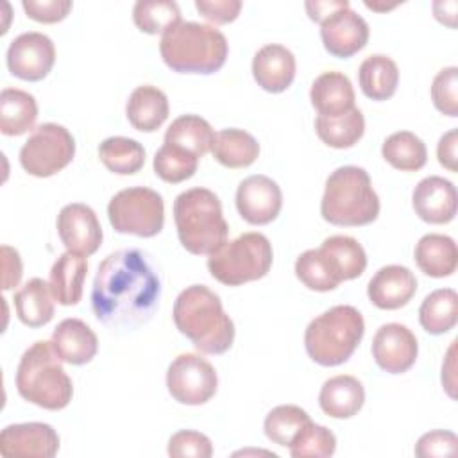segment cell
<instances>
[{"mask_svg":"<svg viewBox=\"0 0 458 458\" xmlns=\"http://www.w3.org/2000/svg\"><path fill=\"white\" fill-rule=\"evenodd\" d=\"M159 295L161 283L147 256L138 249H120L98 265L91 308L102 324L132 329L154 315Z\"/></svg>","mask_w":458,"mask_h":458,"instance_id":"6da1fadb","label":"cell"},{"mask_svg":"<svg viewBox=\"0 0 458 458\" xmlns=\"http://www.w3.org/2000/svg\"><path fill=\"white\" fill-rule=\"evenodd\" d=\"M174 322L181 335L206 354H224L234 342V324L220 297L204 284L184 288L174 302Z\"/></svg>","mask_w":458,"mask_h":458,"instance_id":"7a4b0ae2","label":"cell"},{"mask_svg":"<svg viewBox=\"0 0 458 458\" xmlns=\"http://www.w3.org/2000/svg\"><path fill=\"white\" fill-rule=\"evenodd\" d=\"M159 52L168 68L179 73L209 75L227 59V39L213 25L179 21L159 41Z\"/></svg>","mask_w":458,"mask_h":458,"instance_id":"3957f363","label":"cell"},{"mask_svg":"<svg viewBox=\"0 0 458 458\" xmlns=\"http://www.w3.org/2000/svg\"><path fill=\"white\" fill-rule=\"evenodd\" d=\"M61 361L52 342H34L21 354L16 369L18 394L45 410L66 408L73 395V385Z\"/></svg>","mask_w":458,"mask_h":458,"instance_id":"277c9868","label":"cell"},{"mask_svg":"<svg viewBox=\"0 0 458 458\" xmlns=\"http://www.w3.org/2000/svg\"><path fill=\"white\" fill-rule=\"evenodd\" d=\"M181 245L191 254H213L227 242V222L218 197L208 188H190L174 200Z\"/></svg>","mask_w":458,"mask_h":458,"instance_id":"5b68a950","label":"cell"},{"mask_svg":"<svg viewBox=\"0 0 458 458\" xmlns=\"http://www.w3.org/2000/svg\"><path fill=\"white\" fill-rule=\"evenodd\" d=\"M320 215L333 225L358 227L374 222L379 215V197L367 170L340 166L326 181Z\"/></svg>","mask_w":458,"mask_h":458,"instance_id":"8992f818","label":"cell"},{"mask_svg":"<svg viewBox=\"0 0 458 458\" xmlns=\"http://www.w3.org/2000/svg\"><path fill=\"white\" fill-rule=\"evenodd\" d=\"M365 333L361 313L349 304L333 306L315 317L304 331L308 356L322 367H336L347 361Z\"/></svg>","mask_w":458,"mask_h":458,"instance_id":"52a82bcc","label":"cell"},{"mask_svg":"<svg viewBox=\"0 0 458 458\" xmlns=\"http://www.w3.org/2000/svg\"><path fill=\"white\" fill-rule=\"evenodd\" d=\"M272 245L261 233H243L208 258L209 274L222 284L240 286L265 277L272 267Z\"/></svg>","mask_w":458,"mask_h":458,"instance_id":"ba28073f","label":"cell"},{"mask_svg":"<svg viewBox=\"0 0 458 458\" xmlns=\"http://www.w3.org/2000/svg\"><path fill=\"white\" fill-rule=\"evenodd\" d=\"M107 216L114 231L150 238L165 225V202L150 188H125L109 200Z\"/></svg>","mask_w":458,"mask_h":458,"instance_id":"9c48e42d","label":"cell"},{"mask_svg":"<svg viewBox=\"0 0 458 458\" xmlns=\"http://www.w3.org/2000/svg\"><path fill=\"white\" fill-rule=\"evenodd\" d=\"M75 140L59 123H41L20 148L21 168L34 177H50L72 163Z\"/></svg>","mask_w":458,"mask_h":458,"instance_id":"30bf717a","label":"cell"},{"mask_svg":"<svg viewBox=\"0 0 458 458\" xmlns=\"http://www.w3.org/2000/svg\"><path fill=\"white\" fill-rule=\"evenodd\" d=\"M218 386L215 367L195 352H184L174 358L166 370V388L170 395L188 406L208 403Z\"/></svg>","mask_w":458,"mask_h":458,"instance_id":"8fae6325","label":"cell"},{"mask_svg":"<svg viewBox=\"0 0 458 458\" xmlns=\"http://www.w3.org/2000/svg\"><path fill=\"white\" fill-rule=\"evenodd\" d=\"M9 72L29 82L45 79L55 63L54 41L43 32H23L7 48Z\"/></svg>","mask_w":458,"mask_h":458,"instance_id":"7c38bea8","label":"cell"},{"mask_svg":"<svg viewBox=\"0 0 458 458\" xmlns=\"http://www.w3.org/2000/svg\"><path fill=\"white\" fill-rule=\"evenodd\" d=\"M283 208V193L276 181L267 175H249L238 184L236 209L252 225H265L277 218Z\"/></svg>","mask_w":458,"mask_h":458,"instance_id":"4fadbf2b","label":"cell"},{"mask_svg":"<svg viewBox=\"0 0 458 458\" xmlns=\"http://www.w3.org/2000/svg\"><path fill=\"white\" fill-rule=\"evenodd\" d=\"M59 451V435L47 422L5 426L0 433V453L5 458H52Z\"/></svg>","mask_w":458,"mask_h":458,"instance_id":"5bb4252c","label":"cell"},{"mask_svg":"<svg viewBox=\"0 0 458 458\" xmlns=\"http://www.w3.org/2000/svg\"><path fill=\"white\" fill-rule=\"evenodd\" d=\"M57 233L70 252L91 256L102 243V227L97 213L81 202L66 204L57 215Z\"/></svg>","mask_w":458,"mask_h":458,"instance_id":"9a60e30c","label":"cell"},{"mask_svg":"<svg viewBox=\"0 0 458 458\" xmlns=\"http://www.w3.org/2000/svg\"><path fill=\"white\" fill-rule=\"evenodd\" d=\"M419 344L415 335L403 324L390 322L381 326L372 340V356L379 369L388 374L410 370L417 360Z\"/></svg>","mask_w":458,"mask_h":458,"instance_id":"2e32d148","label":"cell"},{"mask_svg":"<svg viewBox=\"0 0 458 458\" xmlns=\"http://www.w3.org/2000/svg\"><path fill=\"white\" fill-rule=\"evenodd\" d=\"M320 38L331 55L345 59L367 45L369 25L351 5L342 7L320 23Z\"/></svg>","mask_w":458,"mask_h":458,"instance_id":"e0dca14e","label":"cell"},{"mask_svg":"<svg viewBox=\"0 0 458 458\" xmlns=\"http://www.w3.org/2000/svg\"><path fill=\"white\" fill-rule=\"evenodd\" d=\"M456 188L440 175L424 177L413 190L411 204L420 220L428 224H447L456 215Z\"/></svg>","mask_w":458,"mask_h":458,"instance_id":"ac0fdd59","label":"cell"},{"mask_svg":"<svg viewBox=\"0 0 458 458\" xmlns=\"http://www.w3.org/2000/svg\"><path fill=\"white\" fill-rule=\"evenodd\" d=\"M417 292L413 272L401 265L381 267L369 281L367 295L379 310H399L411 301Z\"/></svg>","mask_w":458,"mask_h":458,"instance_id":"d6986e66","label":"cell"},{"mask_svg":"<svg viewBox=\"0 0 458 458\" xmlns=\"http://www.w3.org/2000/svg\"><path fill=\"white\" fill-rule=\"evenodd\" d=\"M252 75L265 91L281 93L295 79V55L283 45H265L252 59Z\"/></svg>","mask_w":458,"mask_h":458,"instance_id":"ffe728a7","label":"cell"},{"mask_svg":"<svg viewBox=\"0 0 458 458\" xmlns=\"http://www.w3.org/2000/svg\"><path fill=\"white\" fill-rule=\"evenodd\" d=\"M52 345L59 358L70 365L91 361L98 351L95 331L81 318H64L52 333Z\"/></svg>","mask_w":458,"mask_h":458,"instance_id":"44dd1931","label":"cell"},{"mask_svg":"<svg viewBox=\"0 0 458 458\" xmlns=\"http://www.w3.org/2000/svg\"><path fill=\"white\" fill-rule=\"evenodd\" d=\"M365 403V390L363 385L347 374L333 376L324 381L318 404L322 411L333 419H351L354 417Z\"/></svg>","mask_w":458,"mask_h":458,"instance_id":"7402d4cb","label":"cell"},{"mask_svg":"<svg viewBox=\"0 0 458 458\" xmlns=\"http://www.w3.org/2000/svg\"><path fill=\"white\" fill-rule=\"evenodd\" d=\"M310 100L318 114L338 116L354 107V88L342 72H324L313 81Z\"/></svg>","mask_w":458,"mask_h":458,"instance_id":"603a6c76","label":"cell"},{"mask_svg":"<svg viewBox=\"0 0 458 458\" xmlns=\"http://www.w3.org/2000/svg\"><path fill=\"white\" fill-rule=\"evenodd\" d=\"M88 274L86 256L63 252L50 270V290L54 299L63 306H73L82 299V286Z\"/></svg>","mask_w":458,"mask_h":458,"instance_id":"cb8c5ba5","label":"cell"},{"mask_svg":"<svg viewBox=\"0 0 458 458\" xmlns=\"http://www.w3.org/2000/svg\"><path fill=\"white\" fill-rule=\"evenodd\" d=\"M168 98L166 95L150 84L138 86L125 106L129 123L141 132L157 131L168 118Z\"/></svg>","mask_w":458,"mask_h":458,"instance_id":"d4e9b609","label":"cell"},{"mask_svg":"<svg viewBox=\"0 0 458 458\" xmlns=\"http://www.w3.org/2000/svg\"><path fill=\"white\" fill-rule=\"evenodd\" d=\"M415 263L429 277H447L456 270L458 249L451 236L429 233L415 245Z\"/></svg>","mask_w":458,"mask_h":458,"instance_id":"484cf974","label":"cell"},{"mask_svg":"<svg viewBox=\"0 0 458 458\" xmlns=\"http://www.w3.org/2000/svg\"><path fill=\"white\" fill-rule=\"evenodd\" d=\"M54 301L50 284L32 277L14 293L16 315L29 327L47 326L54 318Z\"/></svg>","mask_w":458,"mask_h":458,"instance_id":"4316f807","label":"cell"},{"mask_svg":"<svg viewBox=\"0 0 458 458\" xmlns=\"http://www.w3.org/2000/svg\"><path fill=\"white\" fill-rule=\"evenodd\" d=\"M318 249L324 252L333 274L340 283L360 277L367 267V254L361 243L351 236H329Z\"/></svg>","mask_w":458,"mask_h":458,"instance_id":"83f0119b","label":"cell"},{"mask_svg":"<svg viewBox=\"0 0 458 458\" xmlns=\"http://www.w3.org/2000/svg\"><path fill=\"white\" fill-rule=\"evenodd\" d=\"M38 118L36 98L18 88H4L0 93V131L5 136L29 132Z\"/></svg>","mask_w":458,"mask_h":458,"instance_id":"f1b7e54d","label":"cell"},{"mask_svg":"<svg viewBox=\"0 0 458 458\" xmlns=\"http://www.w3.org/2000/svg\"><path fill=\"white\" fill-rule=\"evenodd\" d=\"M358 82L367 98L388 100L399 82V68L395 61L383 54H374L363 59L358 70Z\"/></svg>","mask_w":458,"mask_h":458,"instance_id":"f546056e","label":"cell"},{"mask_svg":"<svg viewBox=\"0 0 458 458\" xmlns=\"http://www.w3.org/2000/svg\"><path fill=\"white\" fill-rule=\"evenodd\" d=\"M215 159L227 168H247L259 156V143L243 129H224L215 134Z\"/></svg>","mask_w":458,"mask_h":458,"instance_id":"4dcf8cb0","label":"cell"},{"mask_svg":"<svg viewBox=\"0 0 458 458\" xmlns=\"http://www.w3.org/2000/svg\"><path fill=\"white\" fill-rule=\"evenodd\" d=\"M215 141L211 125L199 114H182L175 118L165 132V143L177 145L197 157L206 156Z\"/></svg>","mask_w":458,"mask_h":458,"instance_id":"1f68e13d","label":"cell"},{"mask_svg":"<svg viewBox=\"0 0 458 458\" xmlns=\"http://www.w3.org/2000/svg\"><path fill=\"white\" fill-rule=\"evenodd\" d=\"M317 136L333 148H349L356 145L365 132V118L358 107L338 114V116H322L315 120Z\"/></svg>","mask_w":458,"mask_h":458,"instance_id":"d6a6232c","label":"cell"},{"mask_svg":"<svg viewBox=\"0 0 458 458\" xmlns=\"http://www.w3.org/2000/svg\"><path fill=\"white\" fill-rule=\"evenodd\" d=\"M458 295L453 288L431 292L419 308V322L429 335H444L456 326Z\"/></svg>","mask_w":458,"mask_h":458,"instance_id":"836d02e7","label":"cell"},{"mask_svg":"<svg viewBox=\"0 0 458 458\" xmlns=\"http://www.w3.org/2000/svg\"><path fill=\"white\" fill-rule=\"evenodd\" d=\"M98 157L109 172L131 175L143 168L145 148L132 138L111 136L98 145Z\"/></svg>","mask_w":458,"mask_h":458,"instance_id":"e575fe53","label":"cell"},{"mask_svg":"<svg viewBox=\"0 0 458 458\" xmlns=\"http://www.w3.org/2000/svg\"><path fill=\"white\" fill-rule=\"evenodd\" d=\"M381 154L388 165L401 172H417L428 161L424 141L410 131L390 134L381 147Z\"/></svg>","mask_w":458,"mask_h":458,"instance_id":"d590c367","label":"cell"},{"mask_svg":"<svg viewBox=\"0 0 458 458\" xmlns=\"http://www.w3.org/2000/svg\"><path fill=\"white\" fill-rule=\"evenodd\" d=\"M132 20L147 34H165L182 21L179 5L172 0H138L132 7Z\"/></svg>","mask_w":458,"mask_h":458,"instance_id":"8d00e7d4","label":"cell"},{"mask_svg":"<svg viewBox=\"0 0 458 458\" xmlns=\"http://www.w3.org/2000/svg\"><path fill=\"white\" fill-rule=\"evenodd\" d=\"M310 415L295 404H281L268 411L265 417V435L268 440L281 447H288L295 435L310 422Z\"/></svg>","mask_w":458,"mask_h":458,"instance_id":"74e56055","label":"cell"},{"mask_svg":"<svg viewBox=\"0 0 458 458\" xmlns=\"http://www.w3.org/2000/svg\"><path fill=\"white\" fill-rule=\"evenodd\" d=\"M199 157L177 145L163 143L154 156V172L165 182H182L197 172Z\"/></svg>","mask_w":458,"mask_h":458,"instance_id":"f35d334b","label":"cell"},{"mask_svg":"<svg viewBox=\"0 0 458 458\" xmlns=\"http://www.w3.org/2000/svg\"><path fill=\"white\" fill-rule=\"evenodd\" d=\"M295 276L306 288L315 292H329L340 284L320 249L304 250L297 258Z\"/></svg>","mask_w":458,"mask_h":458,"instance_id":"ab89813d","label":"cell"},{"mask_svg":"<svg viewBox=\"0 0 458 458\" xmlns=\"http://www.w3.org/2000/svg\"><path fill=\"white\" fill-rule=\"evenodd\" d=\"M288 447L293 458H327L336 451V437L326 426L310 420Z\"/></svg>","mask_w":458,"mask_h":458,"instance_id":"60d3db41","label":"cell"},{"mask_svg":"<svg viewBox=\"0 0 458 458\" xmlns=\"http://www.w3.org/2000/svg\"><path fill=\"white\" fill-rule=\"evenodd\" d=\"M431 100L435 107L454 118L458 116V68L447 66L440 70L431 84Z\"/></svg>","mask_w":458,"mask_h":458,"instance_id":"b9f144b4","label":"cell"},{"mask_svg":"<svg viewBox=\"0 0 458 458\" xmlns=\"http://www.w3.org/2000/svg\"><path fill=\"white\" fill-rule=\"evenodd\" d=\"M168 454L209 458L213 454V444L204 433H199L193 429H181L170 437Z\"/></svg>","mask_w":458,"mask_h":458,"instance_id":"7bdbcfd3","label":"cell"},{"mask_svg":"<svg viewBox=\"0 0 458 458\" xmlns=\"http://www.w3.org/2000/svg\"><path fill=\"white\" fill-rule=\"evenodd\" d=\"M458 449V438L453 431L445 429H435L429 433H424L415 445V454L420 458H431V456H453Z\"/></svg>","mask_w":458,"mask_h":458,"instance_id":"ee69618b","label":"cell"},{"mask_svg":"<svg viewBox=\"0 0 458 458\" xmlns=\"http://www.w3.org/2000/svg\"><path fill=\"white\" fill-rule=\"evenodd\" d=\"M21 7L36 21L57 23L68 16L73 4L70 0H23Z\"/></svg>","mask_w":458,"mask_h":458,"instance_id":"f6af8a7d","label":"cell"},{"mask_svg":"<svg viewBox=\"0 0 458 458\" xmlns=\"http://www.w3.org/2000/svg\"><path fill=\"white\" fill-rule=\"evenodd\" d=\"M197 11L209 21L224 25L238 18L242 11L240 0H195Z\"/></svg>","mask_w":458,"mask_h":458,"instance_id":"bcb514c9","label":"cell"},{"mask_svg":"<svg viewBox=\"0 0 458 458\" xmlns=\"http://www.w3.org/2000/svg\"><path fill=\"white\" fill-rule=\"evenodd\" d=\"M21 274L23 267L18 250L9 245H2V288L11 290L18 286Z\"/></svg>","mask_w":458,"mask_h":458,"instance_id":"7dc6e473","label":"cell"},{"mask_svg":"<svg viewBox=\"0 0 458 458\" xmlns=\"http://www.w3.org/2000/svg\"><path fill=\"white\" fill-rule=\"evenodd\" d=\"M456 145H458V131L451 129L447 131L437 145V157L438 163L447 168L449 172L458 170V154H456Z\"/></svg>","mask_w":458,"mask_h":458,"instance_id":"c3c4849f","label":"cell"},{"mask_svg":"<svg viewBox=\"0 0 458 458\" xmlns=\"http://www.w3.org/2000/svg\"><path fill=\"white\" fill-rule=\"evenodd\" d=\"M304 7L308 11V16L313 21L322 23L335 11H338L342 7H349V2L347 0H315V2H306Z\"/></svg>","mask_w":458,"mask_h":458,"instance_id":"681fc988","label":"cell"},{"mask_svg":"<svg viewBox=\"0 0 458 458\" xmlns=\"http://www.w3.org/2000/svg\"><path fill=\"white\" fill-rule=\"evenodd\" d=\"M456 2H435L433 4V13H435V18L449 27H454L456 21Z\"/></svg>","mask_w":458,"mask_h":458,"instance_id":"f907efd6","label":"cell"},{"mask_svg":"<svg viewBox=\"0 0 458 458\" xmlns=\"http://www.w3.org/2000/svg\"><path fill=\"white\" fill-rule=\"evenodd\" d=\"M365 5L369 7V9H374V11H388V9H394L397 4H388V5H377V4H374V2H365Z\"/></svg>","mask_w":458,"mask_h":458,"instance_id":"816d5d0a","label":"cell"}]
</instances>
